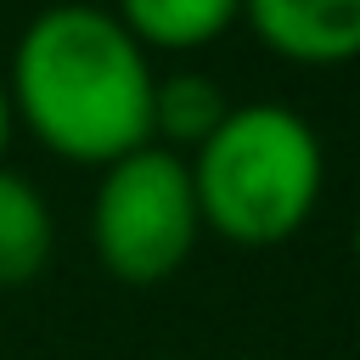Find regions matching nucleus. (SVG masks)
Returning <instances> with one entry per match:
<instances>
[{
  "instance_id": "6e6552de",
  "label": "nucleus",
  "mask_w": 360,
  "mask_h": 360,
  "mask_svg": "<svg viewBox=\"0 0 360 360\" xmlns=\"http://www.w3.org/2000/svg\"><path fill=\"white\" fill-rule=\"evenodd\" d=\"M17 118H11V96H6V79H0V158H6V141H11Z\"/></svg>"
},
{
  "instance_id": "39448f33",
  "label": "nucleus",
  "mask_w": 360,
  "mask_h": 360,
  "mask_svg": "<svg viewBox=\"0 0 360 360\" xmlns=\"http://www.w3.org/2000/svg\"><path fill=\"white\" fill-rule=\"evenodd\" d=\"M56 253V219L45 191L0 163V287H28Z\"/></svg>"
},
{
  "instance_id": "f257e3e1",
  "label": "nucleus",
  "mask_w": 360,
  "mask_h": 360,
  "mask_svg": "<svg viewBox=\"0 0 360 360\" xmlns=\"http://www.w3.org/2000/svg\"><path fill=\"white\" fill-rule=\"evenodd\" d=\"M158 68L112 6L62 0L28 17L11 45V118L62 163L107 169L152 146Z\"/></svg>"
},
{
  "instance_id": "20e7f679",
  "label": "nucleus",
  "mask_w": 360,
  "mask_h": 360,
  "mask_svg": "<svg viewBox=\"0 0 360 360\" xmlns=\"http://www.w3.org/2000/svg\"><path fill=\"white\" fill-rule=\"evenodd\" d=\"M253 39L292 68L360 62V0H242Z\"/></svg>"
},
{
  "instance_id": "1a4fd4ad",
  "label": "nucleus",
  "mask_w": 360,
  "mask_h": 360,
  "mask_svg": "<svg viewBox=\"0 0 360 360\" xmlns=\"http://www.w3.org/2000/svg\"><path fill=\"white\" fill-rule=\"evenodd\" d=\"M349 253H354V270H360V208H354V219H349Z\"/></svg>"
},
{
  "instance_id": "f03ea898",
  "label": "nucleus",
  "mask_w": 360,
  "mask_h": 360,
  "mask_svg": "<svg viewBox=\"0 0 360 360\" xmlns=\"http://www.w3.org/2000/svg\"><path fill=\"white\" fill-rule=\"evenodd\" d=\"M202 231L231 248L292 242L326 186V146L315 124L281 101L231 107L225 124L186 158Z\"/></svg>"
},
{
  "instance_id": "7ed1b4c3",
  "label": "nucleus",
  "mask_w": 360,
  "mask_h": 360,
  "mask_svg": "<svg viewBox=\"0 0 360 360\" xmlns=\"http://www.w3.org/2000/svg\"><path fill=\"white\" fill-rule=\"evenodd\" d=\"M202 236L191 163L169 146H141L101 169L90 191V253L124 287L169 281Z\"/></svg>"
},
{
  "instance_id": "0eeeda50",
  "label": "nucleus",
  "mask_w": 360,
  "mask_h": 360,
  "mask_svg": "<svg viewBox=\"0 0 360 360\" xmlns=\"http://www.w3.org/2000/svg\"><path fill=\"white\" fill-rule=\"evenodd\" d=\"M225 112H231V101L219 90V79H208L197 68L158 73V90H152V141L186 158V152H197L225 124Z\"/></svg>"
},
{
  "instance_id": "423d86ee",
  "label": "nucleus",
  "mask_w": 360,
  "mask_h": 360,
  "mask_svg": "<svg viewBox=\"0 0 360 360\" xmlns=\"http://www.w3.org/2000/svg\"><path fill=\"white\" fill-rule=\"evenodd\" d=\"M112 17L129 28V39L152 51H202L242 17V0H118Z\"/></svg>"
}]
</instances>
